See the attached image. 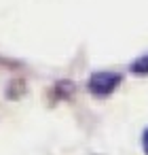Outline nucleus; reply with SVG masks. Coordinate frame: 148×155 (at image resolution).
Masks as SVG:
<instances>
[{"mask_svg":"<svg viewBox=\"0 0 148 155\" xmlns=\"http://www.w3.org/2000/svg\"><path fill=\"white\" fill-rule=\"evenodd\" d=\"M118 83H121V74L104 70V72H95L89 79V89L95 96H108V94H112L116 89Z\"/></svg>","mask_w":148,"mask_h":155,"instance_id":"1","label":"nucleus"},{"mask_svg":"<svg viewBox=\"0 0 148 155\" xmlns=\"http://www.w3.org/2000/svg\"><path fill=\"white\" fill-rule=\"evenodd\" d=\"M131 72L133 74H148V53L137 58L133 64H131Z\"/></svg>","mask_w":148,"mask_h":155,"instance_id":"2","label":"nucleus"},{"mask_svg":"<svg viewBox=\"0 0 148 155\" xmlns=\"http://www.w3.org/2000/svg\"><path fill=\"white\" fill-rule=\"evenodd\" d=\"M142 144H144V151H146V155H148V130L144 132V138H142Z\"/></svg>","mask_w":148,"mask_h":155,"instance_id":"3","label":"nucleus"}]
</instances>
